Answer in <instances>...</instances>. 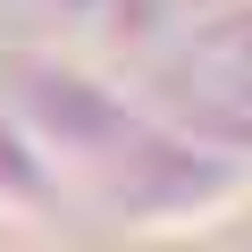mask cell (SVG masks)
Here are the masks:
<instances>
[]
</instances>
